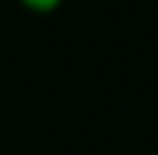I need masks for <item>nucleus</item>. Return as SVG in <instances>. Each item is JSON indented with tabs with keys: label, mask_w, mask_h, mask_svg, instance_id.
<instances>
[{
	"label": "nucleus",
	"mask_w": 158,
	"mask_h": 155,
	"mask_svg": "<svg viewBox=\"0 0 158 155\" xmlns=\"http://www.w3.org/2000/svg\"><path fill=\"white\" fill-rule=\"evenodd\" d=\"M28 11H33V14H50V11H56L64 0H19Z\"/></svg>",
	"instance_id": "obj_1"
}]
</instances>
